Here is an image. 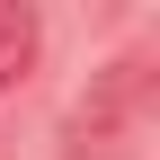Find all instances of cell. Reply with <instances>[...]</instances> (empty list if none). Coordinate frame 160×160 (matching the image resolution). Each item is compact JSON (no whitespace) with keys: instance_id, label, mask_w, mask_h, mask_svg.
<instances>
[{"instance_id":"cell-1","label":"cell","mask_w":160,"mask_h":160,"mask_svg":"<svg viewBox=\"0 0 160 160\" xmlns=\"http://www.w3.org/2000/svg\"><path fill=\"white\" fill-rule=\"evenodd\" d=\"M142 107H151V62L142 53L89 71V89L62 116V160H142Z\"/></svg>"},{"instance_id":"cell-2","label":"cell","mask_w":160,"mask_h":160,"mask_svg":"<svg viewBox=\"0 0 160 160\" xmlns=\"http://www.w3.org/2000/svg\"><path fill=\"white\" fill-rule=\"evenodd\" d=\"M36 45H45V27H36V9H27V0H0V89L36 71Z\"/></svg>"}]
</instances>
